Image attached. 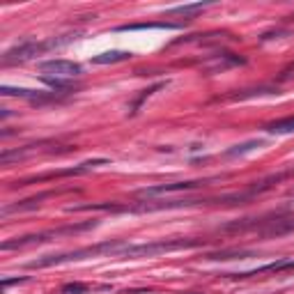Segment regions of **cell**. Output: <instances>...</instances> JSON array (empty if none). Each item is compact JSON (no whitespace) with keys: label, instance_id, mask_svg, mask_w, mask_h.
<instances>
[{"label":"cell","instance_id":"5b68a950","mask_svg":"<svg viewBox=\"0 0 294 294\" xmlns=\"http://www.w3.org/2000/svg\"><path fill=\"white\" fill-rule=\"evenodd\" d=\"M285 269H294V257L264 264V267H255V269H249V271H242V273H227V276L230 278H250V276H260V273H267V271H285Z\"/></svg>","mask_w":294,"mask_h":294},{"label":"cell","instance_id":"277c9868","mask_svg":"<svg viewBox=\"0 0 294 294\" xmlns=\"http://www.w3.org/2000/svg\"><path fill=\"white\" fill-rule=\"evenodd\" d=\"M198 186H207V181H173V184H158V186L140 189L138 196L157 198V196H166V193H177V191H191V189H198Z\"/></svg>","mask_w":294,"mask_h":294},{"label":"cell","instance_id":"5bb4252c","mask_svg":"<svg viewBox=\"0 0 294 294\" xmlns=\"http://www.w3.org/2000/svg\"><path fill=\"white\" fill-rule=\"evenodd\" d=\"M88 292V285L83 283H69V285L62 287V294H85Z\"/></svg>","mask_w":294,"mask_h":294},{"label":"cell","instance_id":"52a82bcc","mask_svg":"<svg viewBox=\"0 0 294 294\" xmlns=\"http://www.w3.org/2000/svg\"><path fill=\"white\" fill-rule=\"evenodd\" d=\"M134 53L129 51H106V53H99L92 58V65H115V62H124V60H131Z\"/></svg>","mask_w":294,"mask_h":294},{"label":"cell","instance_id":"9a60e30c","mask_svg":"<svg viewBox=\"0 0 294 294\" xmlns=\"http://www.w3.org/2000/svg\"><path fill=\"white\" fill-rule=\"evenodd\" d=\"M14 283H25V278H2V287H9Z\"/></svg>","mask_w":294,"mask_h":294},{"label":"cell","instance_id":"9c48e42d","mask_svg":"<svg viewBox=\"0 0 294 294\" xmlns=\"http://www.w3.org/2000/svg\"><path fill=\"white\" fill-rule=\"evenodd\" d=\"M267 131H269V134H278V136H283V134H294V115L267 124Z\"/></svg>","mask_w":294,"mask_h":294},{"label":"cell","instance_id":"2e32d148","mask_svg":"<svg viewBox=\"0 0 294 294\" xmlns=\"http://www.w3.org/2000/svg\"><path fill=\"white\" fill-rule=\"evenodd\" d=\"M285 209H294V200H292V203H290V204H287Z\"/></svg>","mask_w":294,"mask_h":294},{"label":"cell","instance_id":"3957f363","mask_svg":"<svg viewBox=\"0 0 294 294\" xmlns=\"http://www.w3.org/2000/svg\"><path fill=\"white\" fill-rule=\"evenodd\" d=\"M39 69L44 74H55V78H74V76L83 74V67L74 60H46L39 62Z\"/></svg>","mask_w":294,"mask_h":294},{"label":"cell","instance_id":"7a4b0ae2","mask_svg":"<svg viewBox=\"0 0 294 294\" xmlns=\"http://www.w3.org/2000/svg\"><path fill=\"white\" fill-rule=\"evenodd\" d=\"M60 44H65V42H55V39H51V42H32V39H25L21 44L12 46L2 55V65L7 67V65H14V62H25V60H30V58H35L37 53H44L48 48H53V46H60Z\"/></svg>","mask_w":294,"mask_h":294},{"label":"cell","instance_id":"8fae6325","mask_svg":"<svg viewBox=\"0 0 294 294\" xmlns=\"http://www.w3.org/2000/svg\"><path fill=\"white\" fill-rule=\"evenodd\" d=\"M257 147H262V140H246V143L242 145H234L232 150H227L226 152V157H242V154H249V152L257 150Z\"/></svg>","mask_w":294,"mask_h":294},{"label":"cell","instance_id":"7c38bea8","mask_svg":"<svg viewBox=\"0 0 294 294\" xmlns=\"http://www.w3.org/2000/svg\"><path fill=\"white\" fill-rule=\"evenodd\" d=\"M209 7V2H196V5H180V7H173V9H168V14H184V16H189V14H196V12H203V9Z\"/></svg>","mask_w":294,"mask_h":294},{"label":"cell","instance_id":"4fadbf2b","mask_svg":"<svg viewBox=\"0 0 294 294\" xmlns=\"http://www.w3.org/2000/svg\"><path fill=\"white\" fill-rule=\"evenodd\" d=\"M44 83L53 90H74V83H69L67 78H53V76H44Z\"/></svg>","mask_w":294,"mask_h":294},{"label":"cell","instance_id":"6da1fadb","mask_svg":"<svg viewBox=\"0 0 294 294\" xmlns=\"http://www.w3.org/2000/svg\"><path fill=\"white\" fill-rule=\"evenodd\" d=\"M90 227H94V221H88V223H78V226H69V227H58V230H48V232H39V234H25V237H16V239L2 242V246H0V249H2V250L23 249V246H30V244L48 242V239H53V237H62V234L83 232V230H90Z\"/></svg>","mask_w":294,"mask_h":294},{"label":"cell","instance_id":"30bf717a","mask_svg":"<svg viewBox=\"0 0 294 294\" xmlns=\"http://www.w3.org/2000/svg\"><path fill=\"white\" fill-rule=\"evenodd\" d=\"M264 234H287L294 232V219H283V221H271V226L262 230Z\"/></svg>","mask_w":294,"mask_h":294},{"label":"cell","instance_id":"ba28073f","mask_svg":"<svg viewBox=\"0 0 294 294\" xmlns=\"http://www.w3.org/2000/svg\"><path fill=\"white\" fill-rule=\"evenodd\" d=\"M157 28H166V30H177V23H134V25H120L117 30H157Z\"/></svg>","mask_w":294,"mask_h":294},{"label":"cell","instance_id":"8992f818","mask_svg":"<svg viewBox=\"0 0 294 294\" xmlns=\"http://www.w3.org/2000/svg\"><path fill=\"white\" fill-rule=\"evenodd\" d=\"M2 97H21V99H30V101H42V99H53L58 94L53 92H42V90H28V88H12V85H2L0 88Z\"/></svg>","mask_w":294,"mask_h":294}]
</instances>
